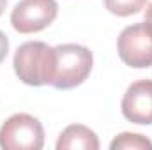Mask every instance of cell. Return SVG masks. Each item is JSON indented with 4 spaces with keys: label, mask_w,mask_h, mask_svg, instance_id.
I'll return each mask as SVG.
<instances>
[{
    "label": "cell",
    "mask_w": 152,
    "mask_h": 150,
    "mask_svg": "<svg viewBox=\"0 0 152 150\" xmlns=\"http://www.w3.org/2000/svg\"><path fill=\"white\" fill-rule=\"evenodd\" d=\"M145 21L152 27V4L147 7V11H145Z\"/></svg>",
    "instance_id": "cell-11"
},
{
    "label": "cell",
    "mask_w": 152,
    "mask_h": 150,
    "mask_svg": "<svg viewBox=\"0 0 152 150\" xmlns=\"http://www.w3.org/2000/svg\"><path fill=\"white\" fill-rule=\"evenodd\" d=\"M5 7H7V0H0V16L4 14V11H5Z\"/></svg>",
    "instance_id": "cell-12"
},
{
    "label": "cell",
    "mask_w": 152,
    "mask_h": 150,
    "mask_svg": "<svg viewBox=\"0 0 152 150\" xmlns=\"http://www.w3.org/2000/svg\"><path fill=\"white\" fill-rule=\"evenodd\" d=\"M7 51H9V39H7V36L0 30V64L5 60Z\"/></svg>",
    "instance_id": "cell-10"
},
{
    "label": "cell",
    "mask_w": 152,
    "mask_h": 150,
    "mask_svg": "<svg viewBox=\"0 0 152 150\" xmlns=\"http://www.w3.org/2000/svg\"><path fill=\"white\" fill-rule=\"evenodd\" d=\"M42 145V124L32 115L16 113L0 127V147L4 150H41Z\"/></svg>",
    "instance_id": "cell-3"
},
{
    "label": "cell",
    "mask_w": 152,
    "mask_h": 150,
    "mask_svg": "<svg viewBox=\"0 0 152 150\" xmlns=\"http://www.w3.org/2000/svg\"><path fill=\"white\" fill-rule=\"evenodd\" d=\"M112 150H152V141L149 138L134 133H122L115 136V140L110 143Z\"/></svg>",
    "instance_id": "cell-8"
},
{
    "label": "cell",
    "mask_w": 152,
    "mask_h": 150,
    "mask_svg": "<svg viewBox=\"0 0 152 150\" xmlns=\"http://www.w3.org/2000/svg\"><path fill=\"white\" fill-rule=\"evenodd\" d=\"M55 76L51 87L67 90L81 85L92 71V51L80 44H58L55 46Z\"/></svg>",
    "instance_id": "cell-2"
},
{
    "label": "cell",
    "mask_w": 152,
    "mask_h": 150,
    "mask_svg": "<svg viewBox=\"0 0 152 150\" xmlns=\"http://www.w3.org/2000/svg\"><path fill=\"white\" fill-rule=\"evenodd\" d=\"M145 4H147V0H104L106 9L112 14L120 16V18L140 12L145 7Z\"/></svg>",
    "instance_id": "cell-9"
},
{
    "label": "cell",
    "mask_w": 152,
    "mask_h": 150,
    "mask_svg": "<svg viewBox=\"0 0 152 150\" xmlns=\"http://www.w3.org/2000/svg\"><path fill=\"white\" fill-rule=\"evenodd\" d=\"M117 51L120 60L134 69H143L152 66V27L145 23H136L126 27L117 41Z\"/></svg>",
    "instance_id": "cell-4"
},
{
    "label": "cell",
    "mask_w": 152,
    "mask_h": 150,
    "mask_svg": "<svg viewBox=\"0 0 152 150\" xmlns=\"http://www.w3.org/2000/svg\"><path fill=\"white\" fill-rule=\"evenodd\" d=\"M122 115L140 125L152 124V79H140L129 85L126 90L122 103H120Z\"/></svg>",
    "instance_id": "cell-6"
},
{
    "label": "cell",
    "mask_w": 152,
    "mask_h": 150,
    "mask_svg": "<svg viewBox=\"0 0 152 150\" xmlns=\"http://www.w3.org/2000/svg\"><path fill=\"white\" fill-rule=\"evenodd\" d=\"M73 149H83V150H97L99 149V140L92 129L81 124H73L66 127L57 141V150H73Z\"/></svg>",
    "instance_id": "cell-7"
},
{
    "label": "cell",
    "mask_w": 152,
    "mask_h": 150,
    "mask_svg": "<svg viewBox=\"0 0 152 150\" xmlns=\"http://www.w3.org/2000/svg\"><path fill=\"white\" fill-rule=\"evenodd\" d=\"M57 14V0H21L11 12V23L20 34H34L50 27Z\"/></svg>",
    "instance_id": "cell-5"
},
{
    "label": "cell",
    "mask_w": 152,
    "mask_h": 150,
    "mask_svg": "<svg viewBox=\"0 0 152 150\" xmlns=\"http://www.w3.org/2000/svg\"><path fill=\"white\" fill-rule=\"evenodd\" d=\"M55 48L48 46L46 42H25L14 53V73L23 83L30 87L51 85V79L55 76Z\"/></svg>",
    "instance_id": "cell-1"
}]
</instances>
